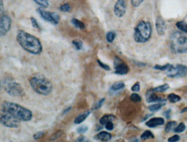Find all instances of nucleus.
Returning <instances> with one entry per match:
<instances>
[{
  "instance_id": "nucleus-34",
  "label": "nucleus",
  "mask_w": 187,
  "mask_h": 142,
  "mask_svg": "<svg viewBox=\"0 0 187 142\" xmlns=\"http://www.w3.org/2000/svg\"><path fill=\"white\" fill-rule=\"evenodd\" d=\"M30 20H31V24H32V26L34 28L39 30V31H40L41 30V28L40 26H39V24L37 23L36 19L34 18V17H30Z\"/></svg>"
},
{
  "instance_id": "nucleus-33",
  "label": "nucleus",
  "mask_w": 187,
  "mask_h": 142,
  "mask_svg": "<svg viewBox=\"0 0 187 142\" xmlns=\"http://www.w3.org/2000/svg\"><path fill=\"white\" fill-rule=\"evenodd\" d=\"M130 99L133 102H140L141 101V97L136 93H133L130 96Z\"/></svg>"
},
{
  "instance_id": "nucleus-48",
  "label": "nucleus",
  "mask_w": 187,
  "mask_h": 142,
  "mask_svg": "<svg viewBox=\"0 0 187 142\" xmlns=\"http://www.w3.org/2000/svg\"><path fill=\"white\" fill-rule=\"evenodd\" d=\"M71 107H69L66 108V109H65L64 110V112H63V114L67 113L68 112L70 111V110H71Z\"/></svg>"
},
{
  "instance_id": "nucleus-35",
  "label": "nucleus",
  "mask_w": 187,
  "mask_h": 142,
  "mask_svg": "<svg viewBox=\"0 0 187 142\" xmlns=\"http://www.w3.org/2000/svg\"><path fill=\"white\" fill-rule=\"evenodd\" d=\"M59 9L63 12H68L70 11L71 8H70V5L69 3H65L60 5L59 7Z\"/></svg>"
},
{
  "instance_id": "nucleus-45",
  "label": "nucleus",
  "mask_w": 187,
  "mask_h": 142,
  "mask_svg": "<svg viewBox=\"0 0 187 142\" xmlns=\"http://www.w3.org/2000/svg\"><path fill=\"white\" fill-rule=\"evenodd\" d=\"M171 109H169L166 110H165L164 112V115L165 117L167 119H169L171 118Z\"/></svg>"
},
{
  "instance_id": "nucleus-28",
  "label": "nucleus",
  "mask_w": 187,
  "mask_h": 142,
  "mask_svg": "<svg viewBox=\"0 0 187 142\" xmlns=\"http://www.w3.org/2000/svg\"><path fill=\"white\" fill-rule=\"evenodd\" d=\"M72 44L75 47L77 50H81L83 48V43L81 40H72Z\"/></svg>"
},
{
  "instance_id": "nucleus-13",
  "label": "nucleus",
  "mask_w": 187,
  "mask_h": 142,
  "mask_svg": "<svg viewBox=\"0 0 187 142\" xmlns=\"http://www.w3.org/2000/svg\"><path fill=\"white\" fill-rule=\"evenodd\" d=\"M155 92L153 89H150L147 90L146 94V102L150 103L152 102H163L166 101L165 99L156 95Z\"/></svg>"
},
{
  "instance_id": "nucleus-27",
  "label": "nucleus",
  "mask_w": 187,
  "mask_h": 142,
  "mask_svg": "<svg viewBox=\"0 0 187 142\" xmlns=\"http://www.w3.org/2000/svg\"><path fill=\"white\" fill-rule=\"evenodd\" d=\"M36 3L43 8H46L49 6L48 0H33Z\"/></svg>"
},
{
  "instance_id": "nucleus-18",
  "label": "nucleus",
  "mask_w": 187,
  "mask_h": 142,
  "mask_svg": "<svg viewBox=\"0 0 187 142\" xmlns=\"http://www.w3.org/2000/svg\"><path fill=\"white\" fill-rule=\"evenodd\" d=\"M116 116L112 114H106L100 118V125H105L106 123L109 121H112L115 119Z\"/></svg>"
},
{
  "instance_id": "nucleus-38",
  "label": "nucleus",
  "mask_w": 187,
  "mask_h": 142,
  "mask_svg": "<svg viewBox=\"0 0 187 142\" xmlns=\"http://www.w3.org/2000/svg\"><path fill=\"white\" fill-rule=\"evenodd\" d=\"M144 1V0H131V3L134 7H137Z\"/></svg>"
},
{
  "instance_id": "nucleus-22",
  "label": "nucleus",
  "mask_w": 187,
  "mask_h": 142,
  "mask_svg": "<svg viewBox=\"0 0 187 142\" xmlns=\"http://www.w3.org/2000/svg\"><path fill=\"white\" fill-rule=\"evenodd\" d=\"M140 138L142 140L146 141L147 139H149L150 138H154V135L152 132L149 130H146L144 131L142 135L140 136Z\"/></svg>"
},
{
  "instance_id": "nucleus-40",
  "label": "nucleus",
  "mask_w": 187,
  "mask_h": 142,
  "mask_svg": "<svg viewBox=\"0 0 187 142\" xmlns=\"http://www.w3.org/2000/svg\"><path fill=\"white\" fill-rule=\"evenodd\" d=\"M97 63L99 64L100 67H101L102 68H103L104 69H105L106 71H110V67L108 65L103 63L101 62L99 60H97Z\"/></svg>"
},
{
  "instance_id": "nucleus-25",
  "label": "nucleus",
  "mask_w": 187,
  "mask_h": 142,
  "mask_svg": "<svg viewBox=\"0 0 187 142\" xmlns=\"http://www.w3.org/2000/svg\"><path fill=\"white\" fill-rule=\"evenodd\" d=\"M125 84L123 82H117L114 83L111 86V89L113 91H117L123 89L125 87Z\"/></svg>"
},
{
  "instance_id": "nucleus-10",
  "label": "nucleus",
  "mask_w": 187,
  "mask_h": 142,
  "mask_svg": "<svg viewBox=\"0 0 187 142\" xmlns=\"http://www.w3.org/2000/svg\"><path fill=\"white\" fill-rule=\"evenodd\" d=\"M12 25V20L8 15L1 14L0 17V34L5 36L10 30Z\"/></svg>"
},
{
  "instance_id": "nucleus-31",
  "label": "nucleus",
  "mask_w": 187,
  "mask_h": 142,
  "mask_svg": "<svg viewBox=\"0 0 187 142\" xmlns=\"http://www.w3.org/2000/svg\"><path fill=\"white\" fill-rule=\"evenodd\" d=\"M186 129V125H184L183 123H180L179 125H178V126H177L175 129H174V131L175 132V133H182L183 132L185 131V130Z\"/></svg>"
},
{
  "instance_id": "nucleus-26",
  "label": "nucleus",
  "mask_w": 187,
  "mask_h": 142,
  "mask_svg": "<svg viewBox=\"0 0 187 142\" xmlns=\"http://www.w3.org/2000/svg\"><path fill=\"white\" fill-rule=\"evenodd\" d=\"M177 125V122L175 121H170L168 122L165 127V131L166 132H169L173 128L175 127V125Z\"/></svg>"
},
{
  "instance_id": "nucleus-49",
  "label": "nucleus",
  "mask_w": 187,
  "mask_h": 142,
  "mask_svg": "<svg viewBox=\"0 0 187 142\" xmlns=\"http://www.w3.org/2000/svg\"><path fill=\"white\" fill-rule=\"evenodd\" d=\"M185 112H187V107L183 108L181 110V113H183Z\"/></svg>"
},
{
  "instance_id": "nucleus-9",
  "label": "nucleus",
  "mask_w": 187,
  "mask_h": 142,
  "mask_svg": "<svg viewBox=\"0 0 187 142\" xmlns=\"http://www.w3.org/2000/svg\"><path fill=\"white\" fill-rule=\"evenodd\" d=\"M37 11L43 20L53 25H57L60 21V17L56 13L47 11L45 10L42 7L38 8L37 9Z\"/></svg>"
},
{
  "instance_id": "nucleus-3",
  "label": "nucleus",
  "mask_w": 187,
  "mask_h": 142,
  "mask_svg": "<svg viewBox=\"0 0 187 142\" xmlns=\"http://www.w3.org/2000/svg\"><path fill=\"white\" fill-rule=\"evenodd\" d=\"M1 109L11 114L20 121H29L33 118L31 110L15 103L4 101L1 105Z\"/></svg>"
},
{
  "instance_id": "nucleus-43",
  "label": "nucleus",
  "mask_w": 187,
  "mask_h": 142,
  "mask_svg": "<svg viewBox=\"0 0 187 142\" xmlns=\"http://www.w3.org/2000/svg\"><path fill=\"white\" fill-rule=\"evenodd\" d=\"M180 139V137L177 135H174L173 136L169 138L168 141L170 142H177Z\"/></svg>"
},
{
  "instance_id": "nucleus-19",
  "label": "nucleus",
  "mask_w": 187,
  "mask_h": 142,
  "mask_svg": "<svg viewBox=\"0 0 187 142\" xmlns=\"http://www.w3.org/2000/svg\"><path fill=\"white\" fill-rule=\"evenodd\" d=\"M165 105H166L165 102H159L158 104H154L150 105L148 107V109L152 112H158V110L161 109V108H162L164 106H165Z\"/></svg>"
},
{
  "instance_id": "nucleus-36",
  "label": "nucleus",
  "mask_w": 187,
  "mask_h": 142,
  "mask_svg": "<svg viewBox=\"0 0 187 142\" xmlns=\"http://www.w3.org/2000/svg\"><path fill=\"white\" fill-rule=\"evenodd\" d=\"M88 129V128L87 126L82 125V126H81L77 127V129H76V131L79 134H83V133H85V132H87Z\"/></svg>"
},
{
  "instance_id": "nucleus-4",
  "label": "nucleus",
  "mask_w": 187,
  "mask_h": 142,
  "mask_svg": "<svg viewBox=\"0 0 187 142\" xmlns=\"http://www.w3.org/2000/svg\"><path fill=\"white\" fill-rule=\"evenodd\" d=\"M171 50L175 54L187 53V33L175 31L172 33L170 38Z\"/></svg>"
},
{
  "instance_id": "nucleus-32",
  "label": "nucleus",
  "mask_w": 187,
  "mask_h": 142,
  "mask_svg": "<svg viewBox=\"0 0 187 142\" xmlns=\"http://www.w3.org/2000/svg\"><path fill=\"white\" fill-rule=\"evenodd\" d=\"M170 63H167L166 65H165L163 66H160L159 65H156L154 67V68L155 69H158V70H160L162 71H166L167 70L169 69V68H170Z\"/></svg>"
},
{
  "instance_id": "nucleus-37",
  "label": "nucleus",
  "mask_w": 187,
  "mask_h": 142,
  "mask_svg": "<svg viewBox=\"0 0 187 142\" xmlns=\"http://www.w3.org/2000/svg\"><path fill=\"white\" fill-rule=\"evenodd\" d=\"M105 100V98H103L102 99H101L97 103L95 104V106H94V108H92V110H95L99 109L100 108V107L102 106V105H103V103L104 102Z\"/></svg>"
},
{
  "instance_id": "nucleus-12",
  "label": "nucleus",
  "mask_w": 187,
  "mask_h": 142,
  "mask_svg": "<svg viewBox=\"0 0 187 142\" xmlns=\"http://www.w3.org/2000/svg\"><path fill=\"white\" fill-rule=\"evenodd\" d=\"M126 0H117L114 7L115 15L118 17H122L125 15L127 10Z\"/></svg>"
},
{
  "instance_id": "nucleus-44",
  "label": "nucleus",
  "mask_w": 187,
  "mask_h": 142,
  "mask_svg": "<svg viewBox=\"0 0 187 142\" xmlns=\"http://www.w3.org/2000/svg\"><path fill=\"white\" fill-rule=\"evenodd\" d=\"M75 142H90V141L88 140L87 138L86 137L84 136H80L76 139Z\"/></svg>"
},
{
  "instance_id": "nucleus-7",
  "label": "nucleus",
  "mask_w": 187,
  "mask_h": 142,
  "mask_svg": "<svg viewBox=\"0 0 187 142\" xmlns=\"http://www.w3.org/2000/svg\"><path fill=\"white\" fill-rule=\"evenodd\" d=\"M0 121L2 125L9 128H18L20 126V120L11 114L1 110Z\"/></svg>"
},
{
  "instance_id": "nucleus-11",
  "label": "nucleus",
  "mask_w": 187,
  "mask_h": 142,
  "mask_svg": "<svg viewBox=\"0 0 187 142\" xmlns=\"http://www.w3.org/2000/svg\"><path fill=\"white\" fill-rule=\"evenodd\" d=\"M114 68L115 70V73L119 75L126 74L129 71L128 66L121 58L117 56H116L114 58Z\"/></svg>"
},
{
  "instance_id": "nucleus-6",
  "label": "nucleus",
  "mask_w": 187,
  "mask_h": 142,
  "mask_svg": "<svg viewBox=\"0 0 187 142\" xmlns=\"http://www.w3.org/2000/svg\"><path fill=\"white\" fill-rule=\"evenodd\" d=\"M2 85L6 92L12 96H23L25 95L22 86L13 78L9 77L5 78L3 80Z\"/></svg>"
},
{
  "instance_id": "nucleus-16",
  "label": "nucleus",
  "mask_w": 187,
  "mask_h": 142,
  "mask_svg": "<svg viewBox=\"0 0 187 142\" xmlns=\"http://www.w3.org/2000/svg\"><path fill=\"white\" fill-rule=\"evenodd\" d=\"M111 135L106 131H102L94 137L96 140H98L102 142H107L111 139Z\"/></svg>"
},
{
  "instance_id": "nucleus-46",
  "label": "nucleus",
  "mask_w": 187,
  "mask_h": 142,
  "mask_svg": "<svg viewBox=\"0 0 187 142\" xmlns=\"http://www.w3.org/2000/svg\"><path fill=\"white\" fill-rule=\"evenodd\" d=\"M3 11H4V6H3V0H0V13H1V14H3Z\"/></svg>"
},
{
  "instance_id": "nucleus-39",
  "label": "nucleus",
  "mask_w": 187,
  "mask_h": 142,
  "mask_svg": "<svg viewBox=\"0 0 187 142\" xmlns=\"http://www.w3.org/2000/svg\"><path fill=\"white\" fill-rule=\"evenodd\" d=\"M105 125V129L108 131H112L114 129V124L112 123V121H109L107 122Z\"/></svg>"
},
{
  "instance_id": "nucleus-30",
  "label": "nucleus",
  "mask_w": 187,
  "mask_h": 142,
  "mask_svg": "<svg viewBox=\"0 0 187 142\" xmlns=\"http://www.w3.org/2000/svg\"><path fill=\"white\" fill-rule=\"evenodd\" d=\"M63 133H64V132L63 130L57 131L52 135V136L50 137V139L51 141H54V140L59 138L60 137L62 136Z\"/></svg>"
},
{
  "instance_id": "nucleus-8",
  "label": "nucleus",
  "mask_w": 187,
  "mask_h": 142,
  "mask_svg": "<svg viewBox=\"0 0 187 142\" xmlns=\"http://www.w3.org/2000/svg\"><path fill=\"white\" fill-rule=\"evenodd\" d=\"M165 73L168 77L172 78L182 77L187 75V67L182 65H177L176 66L171 65Z\"/></svg>"
},
{
  "instance_id": "nucleus-1",
  "label": "nucleus",
  "mask_w": 187,
  "mask_h": 142,
  "mask_svg": "<svg viewBox=\"0 0 187 142\" xmlns=\"http://www.w3.org/2000/svg\"><path fill=\"white\" fill-rule=\"evenodd\" d=\"M16 38L19 45L29 53L39 55L42 51V46L39 39L23 30L18 31Z\"/></svg>"
},
{
  "instance_id": "nucleus-21",
  "label": "nucleus",
  "mask_w": 187,
  "mask_h": 142,
  "mask_svg": "<svg viewBox=\"0 0 187 142\" xmlns=\"http://www.w3.org/2000/svg\"><path fill=\"white\" fill-rule=\"evenodd\" d=\"M177 28L182 32L187 34V23L184 21L178 22L175 24Z\"/></svg>"
},
{
  "instance_id": "nucleus-15",
  "label": "nucleus",
  "mask_w": 187,
  "mask_h": 142,
  "mask_svg": "<svg viewBox=\"0 0 187 142\" xmlns=\"http://www.w3.org/2000/svg\"><path fill=\"white\" fill-rule=\"evenodd\" d=\"M165 120L163 118H153L146 122V124L148 127L154 128L158 126L164 125Z\"/></svg>"
},
{
  "instance_id": "nucleus-14",
  "label": "nucleus",
  "mask_w": 187,
  "mask_h": 142,
  "mask_svg": "<svg viewBox=\"0 0 187 142\" xmlns=\"http://www.w3.org/2000/svg\"><path fill=\"white\" fill-rule=\"evenodd\" d=\"M156 29L159 36H163L166 30V25L163 19L160 17H158L155 23Z\"/></svg>"
},
{
  "instance_id": "nucleus-29",
  "label": "nucleus",
  "mask_w": 187,
  "mask_h": 142,
  "mask_svg": "<svg viewBox=\"0 0 187 142\" xmlns=\"http://www.w3.org/2000/svg\"><path fill=\"white\" fill-rule=\"evenodd\" d=\"M115 38V34L113 31L108 32L106 35V39L109 43H112Z\"/></svg>"
},
{
  "instance_id": "nucleus-47",
  "label": "nucleus",
  "mask_w": 187,
  "mask_h": 142,
  "mask_svg": "<svg viewBox=\"0 0 187 142\" xmlns=\"http://www.w3.org/2000/svg\"><path fill=\"white\" fill-rule=\"evenodd\" d=\"M153 115H154V114L152 113L147 114V115H146V116H145L144 118H142V119L141 120V122L146 121V120L148 119H149V118L152 117Z\"/></svg>"
},
{
  "instance_id": "nucleus-42",
  "label": "nucleus",
  "mask_w": 187,
  "mask_h": 142,
  "mask_svg": "<svg viewBox=\"0 0 187 142\" xmlns=\"http://www.w3.org/2000/svg\"><path fill=\"white\" fill-rule=\"evenodd\" d=\"M43 136H44L43 132L40 131V132H36V133H35L33 136V138L35 140H37V139L42 138Z\"/></svg>"
},
{
  "instance_id": "nucleus-2",
  "label": "nucleus",
  "mask_w": 187,
  "mask_h": 142,
  "mask_svg": "<svg viewBox=\"0 0 187 142\" xmlns=\"http://www.w3.org/2000/svg\"><path fill=\"white\" fill-rule=\"evenodd\" d=\"M29 81L32 89L40 95L47 96L52 91V83L42 74H35L30 78Z\"/></svg>"
},
{
  "instance_id": "nucleus-24",
  "label": "nucleus",
  "mask_w": 187,
  "mask_h": 142,
  "mask_svg": "<svg viewBox=\"0 0 187 142\" xmlns=\"http://www.w3.org/2000/svg\"><path fill=\"white\" fill-rule=\"evenodd\" d=\"M169 88H170V86L168 84H165L163 85L158 86L153 89L156 92H163L167 90Z\"/></svg>"
},
{
  "instance_id": "nucleus-41",
  "label": "nucleus",
  "mask_w": 187,
  "mask_h": 142,
  "mask_svg": "<svg viewBox=\"0 0 187 142\" xmlns=\"http://www.w3.org/2000/svg\"><path fill=\"white\" fill-rule=\"evenodd\" d=\"M131 90L134 92H138L140 90V82H137L135 85H133L131 87Z\"/></svg>"
},
{
  "instance_id": "nucleus-17",
  "label": "nucleus",
  "mask_w": 187,
  "mask_h": 142,
  "mask_svg": "<svg viewBox=\"0 0 187 142\" xmlns=\"http://www.w3.org/2000/svg\"><path fill=\"white\" fill-rule=\"evenodd\" d=\"M90 114H91V111L89 110H87L84 113L81 114L80 115H79L78 116L76 117V119L74 120V123L75 124H80L82 123V122L85 121L89 115Z\"/></svg>"
},
{
  "instance_id": "nucleus-5",
  "label": "nucleus",
  "mask_w": 187,
  "mask_h": 142,
  "mask_svg": "<svg viewBox=\"0 0 187 142\" xmlns=\"http://www.w3.org/2000/svg\"><path fill=\"white\" fill-rule=\"evenodd\" d=\"M152 32V28L150 23L141 20L135 28L134 40L137 43H146L150 39Z\"/></svg>"
},
{
  "instance_id": "nucleus-20",
  "label": "nucleus",
  "mask_w": 187,
  "mask_h": 142,
  "mask_svg": "<svg viewBox=\"0 0 187 142\" xmlns=\"http://www.w3.org/2000/svg\"><path fill=\"white\" fill-rule=\"evenodd\" d=\"M71 23L72 25L77 28L83 30L85 28V24L82 22L81 21L77 19L76 18H72L71 19Z\"/></svg>"
},
{
  "instance_id": "nucleus-23",
  "label": "nucleus",
  "mask_w": 187,
  "mask_h": 142,
  "mask_svg": "<svg viewBox=\"0 0 187 142\" xmlns=\"http://www.w3.org/2000/svg\"><path fill=\"white\" fill-rule=\"evenodd\" d=\"M167 99H168V100L170 101V102L175 103L179 102L181 100V98L180 96H178L177 95H175V94L172 93V94H170L168 95Z\"/></svg>"
}]
</instances>
